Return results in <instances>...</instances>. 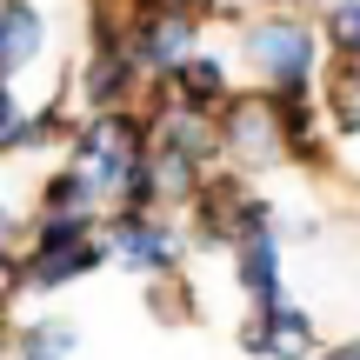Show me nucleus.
Returning <instances> with one entry per match:
<instances>
[{
	"label": "nucleus",
	"mask_w": 360,
	"mask_h": 360,
	"mask_svg": "<svg viewBox=\"0 0 360 360\" xmlns=\"http://www.w3.org/2000/svg\"><path fill=\"white\" fill-rule=\"evenodd\" d=\"M134 167H141V134H134V120L107 114V120H94L87 134H74V180L87 193H127Z\"/></svg>",
	"instance_id": "nucleus-1"
},
{
	"label": "nucleus",
	"mask_w": 360,
	"mask_h": 360,
	"mask_svg": "<svg viewBox=\"0 0 360 360\" xmlns=\"http://www.w3.org/2000/svg\"><path fill=\"white\" fill-rule=\"evenodd\" d=\"M94 260H101V240L87 233V220H47L34 240V260L20 267L27 287H60L74 281V274H87Z\"/></svg>",
	"instance_id": "nucleus-2"
},
{
	"label": "nucleus",
	"mask_w": 360,
	"mask_h": 360,
	"mask_svg": "<svg viewBox=\"0 0 360 360\" xmlns=\"http://www.w3.org/2000/svg\"><path fill=\"white\" fill-rule=\"evenodd\" d=\"M247 53H254V67L267 80H281L287 94L307 80V67H314V34L300 20H260L254 34H247Z\"/></svg>",
	"instance_id": "nucleus-3"
},
{
	"label": "nucleus",
	"mask_w": 360,
	"mask_h": 360,
	"mask_svg": "<svg viewBox=\"0 0 360 360\" xmlns=\"http://www.w3.org/2000/svg\"><path fill=\"white\" fill-rule=\"evenodd\" d=\"M101 254H114V260H127V267H167V260L180 254V240L160 220H147V214H120L114 227H107V240H101Z\"/></svg>",
	"instance_id": "nucleus-4"
},
{
	"label": "nucleus",
	"mask_w": 360,
	"mask_h": 360,
	"mask_svg": "<svg viewBox=\"0 0 360 360\" xmlns=\"http://www.w3.org/2000/svg\"><path fill=\"white\" fill-rule=\"evenodd\" d=\"M40 40H47L40 13L27 7V0H0V74H20L40 53Z\"/></svg>",
	"instance_id": "nucleus-5"
},
{
	"label": "nucleus",
	"mask_w": 360,
	"mask_h": 360,
	"mask_svg": "<svg viewBox=\"0 0 360 360\" xmlns=\"http://www.w3.org/2000/svg\"><path fill=\"white\" fill-rule=\"evenodd\" d=\"M193 47V20L187 13H147L141 20V60L147 67H180Z\"/></svg>",
	"instance_id": "nucleus-6"
},
{
	"label": "nucleus",
	"mask_w": 360,
	"mask_h": 360,
	"mask_svg": "<svg viewBox=\"0 0 360 360\" xmlns=\"http://www.w3.org/2000/svg\"><path fill=\"white\" fill-rule=\"evenodd\" d=\"M227 134H233V154H247V160H274L281 154V127H274L267 101H240L227 114Z\"/></svg>",
	"instance_id": "nucleus-7"
},
{
	"label": "nucleus",
	"mask_w": 360,
	"mask_h": 360,
	"mask_svg": "<svg viewBox=\"0 0 360 360\" xmlns=\"http://www.w3.org/2000/svg\"><path fill=\"white\" fill-rule=\"evenodd\" d=\"M247 347H260V354H281V360H307L314 334H307V321H300V314H287V307H267V314H260V327L247 334Z\"/></svg>",
	"instance_id": "nucleus-8"
},
{
	"label": "nucleus",
	"mask_w": 360,
	"mask_h": 360,
	"mask_svg": "<svg viewBox=\"0 0 360 360\" xmlns=\"http://www.w3.org/2000/svg\"><path fill=\"white\" fill-rule=\"evenodd\" d=\"M240 281L260 307H281V267H274V240L267 233H247L240 240Z\"/></svg>",
	"instance_id": "nucleus-9"
},
{
	"label": "nucleus",
	"mask_w": 360,
	"mask_h": 360,
	"mask_svg": "<svg viewBox=\"0 0 360 360\" xmlns=\"http://www.w3.org/2000/svg\"><path fill=\"white\" fill-rule=\"evenodd\" d=\"M13 360H74V327L67 321H40L20 334V354Z\"/></svg>",
	"instance_id": "nucleus-10"
},
{
	"label": "nucleus",
	"mask_w": 360,
	"mask_h": 360,
	"mask_svg": "<svg viewBox=\"0 0 360 360\" xmlns=\"http://www.w3.org/2000/svg\"><path fill=\"white\" fill-rule=\"evenodd\" d=\"M180 94L187 101H220V67L214 60H187L180 67Z\"/></svg>",
	"instance_id": "nucleus-11"
},
{
	"label": "nucleus",
	"mask_w": 360,
	"mask_h": 360,
	"mask_svg": "<svg viewBox=\"0 0 360 360\" xmlns=\"http://www.w3.org/2000/svg\"><path fill=\"white\" fill-rule=\"evenodd\" d=\"M20 107H13V94H7V80H0V154H7V147H20Z\"/></svg>",
	"instance_id": "nucleus-12"
},
{
	"label": "nucleus",
	"mask_w": 360,
	"mask_h": 360,
	"mask_svg": "<svg viewBox=\"0 0 360 360\" xmlns=\"http://www.w3.org/2000/svg\"><path fill=\"white\" fill-rule=\"evenodd\" d=\"M334 40H340L347 53H360V0H347V7L334 13Z\"/></svg>",
	"instance_id": "nucleus-13"
},
{
	"label": "nucleus",
	"mask_w": 360,
	"mask_h": 360,
	"mask_svg": "<svg viewBox=\"0 0 360 360\" xmlns=\"http://www.w3.org/2000/svg\"><path fill=\"white\" fill-rule=\"evenodd\" d=\"M13 233H20V220L0 207V260H13Z\"/></svg>",
	"instance_id": "nucleus-14"
},
{
	"label": "nucleus",
	"mask_w": 360,
	"mask_h": 360,
	"mask_svg": "<svg viewBox=\"0 0 360 360\" xmlns=\"http://www.w3.org/2000/svg\"><path fill=\"white\" fill-rule=\"evenodd\" d=\"M334 360H360V340H354V347H347V354H334Z\"/></svg>",
	"instance_id": "nucleus-15"
},
{
	"label": "nucleus",
	"mask_w": 360,
	"mask_h": 360,
	"mask_svg": "<svg viewBox=\"0 0 360 360\" xmlns=\"http://www.w3.org/2000/svg\"><path fill=\"white\" fill-rule=\"evenodd\" d=\"M0 360H7V354H0Z\"/></svg>",
	"instance_id": "nucleus-16"
}]
</instances>
